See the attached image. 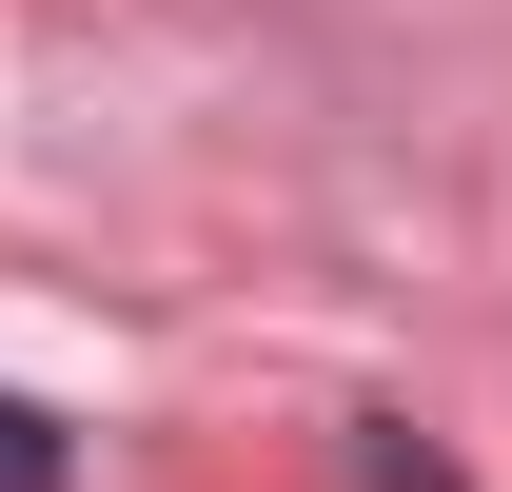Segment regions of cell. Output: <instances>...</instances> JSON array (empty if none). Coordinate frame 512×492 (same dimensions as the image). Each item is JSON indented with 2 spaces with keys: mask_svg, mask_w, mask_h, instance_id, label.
Wrapping results in <instances>:
<instances>
[{
  "mask_svg": "<svg viewBox=\"0 0 512 492\" xmlns=\"http://www.w3.org/2000/svg\"><path fill=\"white\" fill-rule=\"evenodd\" d=\"M0 492H60V433L20 414V394H0Z\"/></svg>",
  "mask_w": 512,
  "mask_h": 492,
  "instance_id": "6da1fadb",
  "label": "cell"
},
{
  "mask_svg": "<svg viewBox=\"0 0 512 492\" xmlns=\"http://www.w3.org/2000/svg\"><path fill=\"white\" fill-rule=\"evenodd\" d=\"M375 473H394V492H453V453H414V433H375Z\"/></svg>",
  "mask_w": 512,
  "mask_h": 492,
  "instance_id": "7a4b0ae2",
  "label": "cell"
}]
</instances>
